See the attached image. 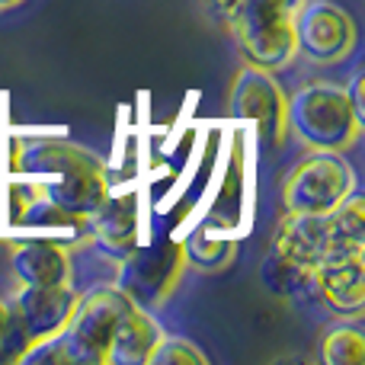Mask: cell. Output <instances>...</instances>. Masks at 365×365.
<instances>
[{
  "instance_id": "1",
  "label": "cell",
  "mask_w": 365,
  "mask_h": 365,
  "mask_svg": "<svg viewBox=\"0 0 365 365\" xmlns=\"http://www.w3.org/2000/svg\"><path fill=\"white\" fill-rule=\"evenodd\" d=\"M106 195L109 170L93 151L64 138L13 141V180L6 186L10 221H16L32 202H48L87 234L90 215Z\"/></svg>"
},
{
  "instance_id": "2",
  "label": "cell",
  "mask_w": 365,
  "mask_h": 365,
  "mask_svg": "<svg viewBox=\"0 0 365 365\" xmlns=\"http://www.w3.org/2000/svg\"><path fill=\"white\" fill-rule=\"evenodd\" d=\"M285 122L302 145L317 151H346L362 135L346 87L334 81H311L285 100Z\"/></svg>"
},
{
  "instance_id": "3",
  "label": "cell",
  "mask_w": 365,
  "mask_h": 365,
  "mask_svg": "<svg viewBox=\"0 0 365 365\" xmlns=\"http://www.w3.org/2000/svg\"><path fill=\"white\" fill-rule=\"evenodd\" d=\"M324 259V215H292L279 221L269 240L259 279L279 298H298L308 292L311 272Z\"/></svg>"
},
{
  "instance_id": "4",
  "label": "cell",
  "mask_w": 365,
  "mask_h": 365,
  "mask_svg": "<svg viewBox=\"0 0 365 365\" xmlns=\"http://www.w3.org/2000/svg\"><path fill=\"white\" fill-rule=\"evenodd\" d=\"M356 189V170L343 151H317L308 148L292 167L282 186L285 212L292 215H330Z\"/></svg>"
},
{
  "instance_id": "5",
  "label": "cell",
  "mask_w": 365,
  "mask_h": 365,
  "mask_svg": "<svg viewBox=\"0 0 365 365\" xmlns=\"http://www.w3.org/2000/svg\"><path fill=\"white\" fill-rule=\"evenodd\" d=\"M231 32L237 38L240 55L247 64L263 71H282L295 61V16L279 10L269 0H244L231 13Z\"/></svg>"
},
{
  "instance_id": "6",
  "label": "cell",
  "mask_w": 365,
  "mask_h": 365,
  "mask_svg": "<svg viewBox=\"0 0 365 365\" xmlns=\"http://www.w3.org/2000/svg\"><path fill=\"white\" fill-rule=\"evenodd\" d=\"M128 308H132V298L115 285H96L77 295L74 314L61 334L71 365H106L109 343Z\"/></svg>"
},
{
  "instance_id": "7",
  "label": "cell",
  "mask_w": 365,
  "mask_h": 365,
  "mask_svg": "<svg viewBox=\"0 0 365 365\" xmlns=\"http://www.w3.org/2000/svg\"><path fill=\"white\" fill-rule=\"evenodd\" d=\"M81 292L74 282L68 285H19V292L10 298V324H6L4 340L19 343V356L32 346V343L51 340V336L64 334L74 304Z\"/></svg>"
},
{
  "instance_id": "8",
  "label": "cell",
  "mask_w": 365,
  "mask_h": 365,
  "mask_svg": "<svg viewBox=\"0 0 365 365\" xmlns=\"http://www.w3.org/2000/svg\"><path fill=\"white\" fill-rule=\"evenodd\" d=\"M186 266L180 240H154L138 244L125 259H119L115 289H122L135 304L154 311L170 298L173 285L180 282V272Z\"/></svg>"
},
{
  "instance_id": "9",
  "label": "cell",
  "mask_w": 365,
  "mask_h": 365,
  "mask_svg": "<svg viewBox=\"0 0 365 365\" xmlns=\"http://www.w3.org/2000/svg\"><path fill=\"white\" fill-rule=\"evenodd\" d=\"M295 45L317 64L343 61L356 48V23L334 0H304L295 13Z\"/></svg>"
},
{
  "instance_id": "10",
  "label": "cell",
  "mask_w": 365,
  "mask_h": 365,
  "mask_svg": "<svg viewBox=\"0 0 365 365\" xmlns=\"http://www.w3.org/2000/svg\"><path fill=\"white\" fill-rule=\"evenodd\" d=\"M231 115L259 125V132L266 135L269 145H279V141L289 135L285 93L276 83L272 71L253 68V64H247V68L240 71L237 81H234V90H231Z\"/></svg>"
},
{
  "instance_id": "11",
  "label": "cell",
  "mask_w": 365,
  "mask_h": 365,
  "mask_svg": "<svg viewBox=\"0 0 365 365\" xmlns=\"http://www.w3.org/2000/svg\"><path fill=\"white\" fill-rule=\"evenodd\" d=\"M141 234V202L135 192H109L87 221V237L109 259H125L138 247Z\"/></svg>"
},
{
  "instance_id": "12",
  "label": "cell",
  "mask_w": 365,
  "mask_h": 365,
  "mask_svg": "<svg viewBox=\"0 0 365 365\" xmlns=\"http://www.w3.org/2000/svg\"><path fill=\"white\" fill-rule=\"evenodd\" d=\"M304 295H317L327 308L356 317L365 308V253L321 259L311 272V285Z\"/></svg>"
},
{
  "instance_id": "13",
  "label": "cell",
  "mask_w": 365,
  "mask_h": 365,
  "mask_svg": "<svg viewBox=\"0 0 365 365\" xmlns=\"http://www.w3.org/2000/svg\"><path fill=\"white\" fill-rule=\"evenodd\" d=\"M10 272L19 285H68L71 250L55 237H29L10 244Z\"/></svg>"
},
{
  "instance_id": "14",
  "label": "cell",
  "mask_w": 365,
  "mask_h": 365,
  "mask_svg": "<svg viewBox=\"0 0 365 365\" xmlns=\"http://www.w3.org/2000/svg\"><path fill=\"white\" fill-rule=\"evenodd\" d=\"M164 340V327L148 308L132 302V308L125 311V317L115 327V336L109 343V365H148L151 353L158 349V343Z\"/></svg>"
},
{
  "instance_id": "15",
  "label": "cell",
  "mask_w": 365,
  "mask_h": 365,
  "mask_svg": "<svg viewBox=\"0 0 365 365\" xmlns=\"http://www.w3.org/2000/svg\"><path fill=\"white\" fill-rule=\"evenodd\" d=\"M359 253H365V199L353 189L334 212L324 215V259Z\"/></svg>"
},
{
  "instance_id": "16",
  "label": "cell",
  "mask_w": 365,
  "mask_h": 365,
  "mask_svg": "<svg viewBox=\"0 0 365 365\" xmlns=\"http://www.w3.org/2000/svg\"><path fill=\"white\" fill-rule=\"evenodd\" d=\"M321 359L327 365H362L365 362V334L359 324H336L321 340Z\"/></svg>"
},
{
  "instance_id": "17",
  "label": "cell",
  "mask_w": 365,
  "mask_h": 365,
  "mask_svg": "<svg viewBox=\"0 0 365 365\" xmlns=\"http://www.w3.org/2000/svg\"><path fill=\"white\" fill-rule=\"evenodd\" d=\"M237 253V240L234 237H208L205 231H195L192 237L182 244V257L192 269L202 272H215V269H225L227 263L234 259Z\"/></svg>"
},
{
  "instance_id": "18",
  "label": "cell",
  "mask_w": 365,
  "mask_h": 365,
  "mask_svg": "<svg viewBox=\"0 0 365 365\" xmlns=\"http://www.w3.org/2000/svg\"><path fill=\"white\" fill-rule=\"evenodd\" d=\"M148 365H205V353L186 336H167L158 343Z\"/></svg>"
},
{
  "instance_id": "19",
  "label": "cell",
  "mask_w": 365,
  "mask_h": 365,
  "mask_svg": "<svg viewBox=\"0 0 365 365\" xmlns=\"http://www.w3.org/2000/svg\"><path fill=\"white\" fill-rule=\"evenodd\" d=\"M362 83H365V77H362V74H356V77H353V83H349V90H346V96H349V103H353L356 115H359V119H362V125H365V109H362Z\"/></svg>"
},
{
  "instance_id": "20",
  "label": "cell",
  "mask_w": 365,
  "mask_h": 365,
  "mask_svg": "<svg viewBox=\"0 0 365 365\" xmlns=\"http://www.w3.org/2000/svg\"><path fill=\"white\" fill-rule=\"evenodd\" d=\"M208 4H212V6H215V10H218V13H221V16H231V13H234V10H237V6H240V4H244V0H208Z\"/></svg>"
},
{
  "instance_id": "21",
  "label": "cell",
  "mask_w": 365,
  "mask_h": 365,
  "mask_svg": "<svg viewBox=\"0 0 365 365\" xmlns=\"http://www.w3.org/2000/svg\"><path fill=\"white\" fill-rule=\"evenodd\" d=\"M269 4H276L279 10H285V13H289V16H295V13L304 6V0H269Z\"/></svg>"
},
{
  "instance_id": "22",
  "label": "cell",
  "mask_w": 365,
  "mask_h": 365,
  "mask_svg": "<svg viewBox=\"0 0 365 365\" xmlns=\"http://www.w3.org/2000/svg\"><path fill=\"white\" fill-rule=\"evenodd\" d=\"M6 324H10V304L0 298V343H4V334H6Z\"/></svg>"
},
{
  "instance_id": "23",
  "label": "cell",
  "mask_w": 365,
  "mask_h": 365,
  "mask_svg": "<svg viewBox=\"0 0 365 365\" xmlns=\"http://www.w3.org/2000/svg\"><path fill=\"white\" fill-rule=\"evenodd\" d=\"M16 4H23V0H0V10H6V6H16Z\"/></svg>"
}]
</instances>
